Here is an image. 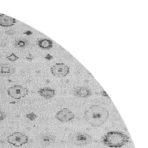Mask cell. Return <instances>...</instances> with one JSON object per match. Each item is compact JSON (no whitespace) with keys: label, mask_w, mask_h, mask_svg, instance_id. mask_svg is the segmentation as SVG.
I'll list each match as a JSON object with an SVG mask.
<instances>
[{"label":"cell","mask_w":148,"mask_h":148,"mask_svg":"<svg viewBox=\"0 0 148 148\" xmlns=\"http://www.w3.org/2000/svg\"><path fill=\"white\" fill-rule=\"evenodd\" d=\"M109 117V112L100 105H93L86 109L84 112L85 120L94 127H99L106 123Z\"/></svg>","instance_id":"cell-1"},{"label":"cell","mask_w":148,"mask_h":148,"mask_svg":"<svg viewBox=\"0 0 148 148\" xmlns=\"http://www.w3.org/2000/svg\"><path fill=\"white\" fill-rule=\"evenodd\" d=\"M102 142L109 147L119 148L126 145L129 142V137L121 132L112 131L102 137Z\"/></svg>","instance_id":"cell-2"},{"label":"cell","mask_w":148,"mask_h":148,"mask_svg":"<svg viewBox=\"0 0 148 148\" xmlns=\"http://www.w3.org/2000/svg\"><path fill=\"white\" fill-rule=\"evenodd\" d=\"M68 139L69 142L77 146H84L90 144L93 138L88 134L83 132H75L71 134Z\"/></svg>","instance_id":"cell-3"},{"label":"cell","mask_w":148,"mask_h":148,"mask_svg":"<svg viewBox=\"0 0 148 148\" xmlns=\"http://www.w3.org/2000/svg\"><path fill=\"white\" fill-rule=\"evenodd\" d=\"M28 137L21 132H14L10 135L7 137V141L9 144L15 147H21L28 142Z\"/></svg>","instance_id":"cell-4"},{"label":"cell","mask_w":148,"mask_h":148,"mask_svg":"<svg viewBox=\"0 0 148 148\" xmlns=\"http://www.w3.org/2000/svg\"><path fill=\"white\" fill-rule=\"evenodd\" d=\"M7 93L10 97L15 99H21L27 95L28 90L21 85H14L7 90Z\"/></svg>","instance_id":"cell-5"},{"label":"cell","mask_w":148,"mask_h":148,"mask_svg":"<svg viewBox=\"0 0 148 148\" xmlns=\"http://www.w3.org/2000/svg\"><path fill=\"white\" fill-rule=\"evenodd\" d=\"M53 75L59 78L65 77L69 73V67L63 63H57L51 68Z\"/></svg>","instance_id":"cell-6"},{"label":"cell","mask_w":148,"mask_h":148,"mask_svg":"<svg viewBox=\"0 0 148 148\" xmlns=\"http://www.w3.org/2000/svg\"><path fill=\"white\" fill-rule=\"evenodd\" d=\"M55 117L60 122H68L72 121L75 118V115L73 112L67 108H64L62 110L57 112L55 115Z\"/></svg>","instance_id":"cell-7"},{"label":"cell","mask_w":148,"mask_h":148,"mask_svg":"<svg viewBox=\"0 0 148 148\" xmlns=\"http://www.w3.org/2000/svg\"><path fill=\"white\" fill-rule=\"evenodd\" d=\"M15 69L7 64H0V76L7 77L14 75Z\"/></svg>","instance_id":"cell-8"},{"label":"cell","mask_w":148,"mask_h":148,"mask_svg":"<svg viewBox=\"0 0 148 148\" xmlns=\"http://www.w3.org/2000/svg\"><path fill=\"white\" fill-rule=\"evenodd\" d=\"M17 21L15 18L4 14L0 15V26L11 27L14 25Z\"/></svg>","instance_id":"cell-9"},{"label":"cell","mask_w":148,"mask_h":148,"mask_svg":"<svg viewBox=\"0 0 148 148\" xmlns=\"http://www.w3.org/2000/svg\"><path fill=\"white\" fill-rule=\"evenodd\" d=\"M74 94L77 97L86 98L92 95L90 90L86 87H78L74 90Z\"/></svg>","instance_id":"cell-10"},{"label":"cell","mask_w":148,"mask_h":148,"mask_svg":"<svg viewBox=\"0 0 148 148\" xmlns=\"http://www.w3.org/2000/svg\"><path fill=\"white\" fill-rule=\"evenodd\" d=\"M38 94L42 97L49 99L54 97L55 95H56V92H55L54 90L52 89L44 88L40 89L38 90Z\"/></svg>","instance_id":"cell-11"},{"label":"cell","mask_w":148,"mask_h":148,"mask_svg":"<svg viewBox=\"0 0 148 148\" xmlns=\"http://www.w3.org/2000/svg\"><path fill=\"white\" fill-rule=\"evenodd\" d=\"M37 45L41 49H50L53 47V42L49 39H41L37 41Z\"/></svg>","instance_id":"cell-12"},{"label":"cell","mask_w":148,"mask_h":148,"mask_svg":"<svg viewBox=\"0 0 148 148\" xmlns=\"http://www.w3.org/2000/svg\"><path fill=\"white\" fill-rule=\"evenodd\" d=\"M55 141V137L50 134L44 135L41 137V142L45 145H49V144L53 143Z\"/></svg>","instance_id":"cell-13"},{"label":"cell","mask_w":148,"mask_h":148,"mask_svg":"<svg viewBox=\"0 0 148 148\" xmlns=\"http://www.w3.org/2000/svg\"><path fill=\"white\" fill-rule=\"evenodd\" d=\"M27 41L24 39H17L14 41V46L17 49H23L27 47Z\"/></svg>","instance_id":"cell-14"},{"label":"cell","mask_w":148,"mask_h":148,"mask_svg":"<svg viewBox=\"0 0 148 148\" xmlns=\"http://www.w3.org/2000/svg\"><path fill=\"white\" fill-rule=\"evenodd\" d=\"M25 117H26L27 119H29L30 121H34L37 118L38 116L34 113V112H29V113L25 115Z\"/></svg>","instance_id":"cell-15"},{"label":"cell","mask_w":148,"mask_h":148,"mask_svg":"<svg viewBox=\"0 0 148 148\" xmlns=\"http://www.w3.org/2000/svg\"><path fill=\"white\" fill-rule=\"evenodd\" d=\"M6 59L10 60L11 62H15V61H16L18 59V57L16 56L15 53H12L10 55V56L6 57Z\"/></svg>","instance_id":"cell-16"},{"label":"cell","mask_w":148,"mask_h":148,"mask_svg":"<svg viewBox=\"0 0 148 148\" xmlns=\"http://www.w3.org/2000/svg\"><path fill=\"white\" fill-rule=\"evenodd\" d=\"M6 114L5 112L2 111H0V121H2L3 120H4L6 118Z\"/></svg>","instance_id":"cell-17"},{"label":"cell","mask_w":148,"mask_h":148,"mask_svg":"<svg viewBox=\"0 0 148 148\" xmlns=\"http://www.w3.org/2000/svg\"><path fill=\"white\" fill-rule=\"evenodd\" d=\"M45 59L48 60H50L53 59V56H51L50 54H47V56L45 57Z\"/></svg>","instance_id":"cell-18"},{"label":"cell","mask_w":148,"mask_h":148,"mask_svg":"<svg viewBox=\"0 0 148 148\" xmlns=\"http://www.w3.org/2000/svg\"><path fill=\"white\" fill-rule=\"evenodd\" d=\"M26 59L29 60H32L33 59V56H32L31 54H29L28 56L26 57Z\"/></svg>","instance_id":"cell-19"},{"label":"cell","mask_w":148,"mask_h":148,"mask_svg":"<svg viewBox=\"0 0 148 148\" xmlns=\"http://www.w3.org/2000/svg\"><path fill=\"white\" fill-rule=\"evenodd\" d=\"M101 95L102 96H104V97H109V96L108 95V94H106V92L104 91V90H102L101 92Z\"/></svg>","instance_id":"cell-20"}]
</instances>
